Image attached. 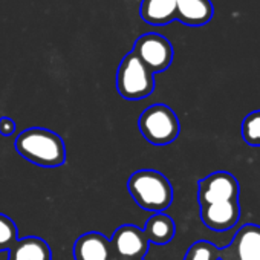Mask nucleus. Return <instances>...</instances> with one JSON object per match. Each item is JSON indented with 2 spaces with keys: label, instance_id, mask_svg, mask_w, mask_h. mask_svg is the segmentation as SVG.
<instances>
[{
  "label": "nucleus",
  "instance_id": "f257e3e1",
  "mask_svg": "<svg viewBox=\"0 0 260 260\" xmlns=\"http://www.w3.org/2000/svg\"><path fill=\"white\" fill-rule=\"evenodd\" d=\"M16 150L26 161L54 169L66 162V144L63 138L43 127H31L19 134L16 138Z\"/></svg>",
  "mask_w": 260,
  "mask_h": 260
},
{
  "label": "nucleus",
  "instance_id": "f03ea898",
  "mask_svg": "<svg viewBox=\"0 0 260 260\" xmlns=\"http://www.w3.org/2000/svg\"><path fill=\"white\" fill-rule=\"evenodd\" d=\"M127 188L141 210L153 214L164 213L173 202V187L167 176L158 170H137L128 178Z\"/></svg>",
  "mask_w": 260,
  "mask_h": 260
},
{
  "label": "nucleus",
  "instance_id": "7ed1b4c3",
  "mask_svg": "<svg viewBox=\"0 0 260 260\" xmlns=\"http://www.w3.org/2000/svg\"><path fill=\"white\" fill-rule=\"evenodd\" d=\"M116 90L127 101H138L153 93L155 74L130 51L121 60L116 71Z\"/></svg>",
  "mask_w": 260,
  "mask_h": 260
},
{
  "label": "nucleus",
  "instance_id": "20e7f679",
  "mask_svg": "<svg viewBox=\"0 0 260 260\" xmlns=\"http://www.w3.org/2000/svg\"><path fill=\"white\" fill-rule=\"evenodd\" d=\"M138 127L144 140L153 146H167L173 143L181 132L179 119L167 104L147 107L138 119Z\"/></svg>",
  "mask_w": 260,
  "mask_h": 260
},
{
  "label": "nucleus",
  "instance_id": "39448f33",
  "mask_svg": "<svg viewBox=\"0 0 260 260\" xmlns=\"http://www.w3.org/2000/svg\"><path fill=\"white\" fill-rule=\"evenodd\" d=\"M132 52L141 60V63L152 72H164L173 61V46L161 34L149 32L137 39Z\"/></svg>",
  "mask_w": 260,
  "mask_h": 260
},
{
  "label": "nucleus",
  "instance_id": "423d86ee",
  "mask_svg": "<svg viewBox=\"0 0 260 260\" xmlns=\"http://www.w3.org/2000/svg\"><path fill=\"white\" fill-rule=\"evenodd\" d=\"M219 260H260V225L240 226L231 242L219 248Z\"/></svg>",
  "mask_w": 260,
  "mask_h": 260
},
{
  "label": "nucleus",
  "instance_id": "0eeeda50",
  "mask_svg": "<svg viewBox=\"0 0 260 260\" xmlns=\"http://www.w3.org/2000/svg\"><path fill=\"white\" fill-rule=\"evenodd\" d=\"M233 199H239V182L228 172L210 173L198 184V201L201 207Z\"/></svg>",
  "mask_w": 260,
  "mask_h": 260
},
{
  "label": "nucleus",
  "instance_id": "6e6552de",
  "mask_svg": "<svg viewBox=\"0 0 260 260\" xmlns=\"http://www.w3.org/2000/svg\"><path fill=\"white\" fill-rule=\"evenodd\" d=\"M112 252L121 260H143L149 251V240L144 231L135 225H121L115 230L110 239Z\"/></svg>",
  "mask_w": 260,
  "mask_h": 260
},
{
  "label": "nucleus",
  "instance_id": "1a4fd4ad",
  "mask_svg": "<svg viewBox=\"0 0 260 260\" xmlns=\"http://www.w3.org/2000/svg\"><path fill=\"white\" fill-rule=\"evenodd\" d=\"M201 219L204 225L213 231H228L237 225L240 219L239 199L214 202L201 207Z\"/></svg>",
  "mask_w": 260,
  "mask_h": 260
},
{
  "label": "nucleus",
  "instance_id": "9d476101",
  "mask_svg": "<svg viewBox=\"0 0 260 260\" xmlns=\"http://www.w3.org/2000/svg\"><path fill=\"white\" fill-rule=\"evenodd\" d=\"M72 252L75 260H112L113 257L110 240L98 231L81 234L75 240Z\"/></svg>",
  "mask_w": 260,
  "mask_h": 260
},
{
  "label": "nucleus",
  "instance_id": "9b49d317",
  "mask_svg": "<svg viewBox=\"0 0 260 260\" xmlns=\"http://www.w3.org/2000/svg\"><path fill=\"white\" fill-rule=\"evenodd\" d=\"M213 14L211 0H176V20L187 26L207 25Z\"/></svg>",
  "mask_w": 260,
  "mask_h": 260
},
{
  "label": "nucleus",
  "instance_id": "f8f14e48",
  "mask_svg": "<svg viewBox=\"0 0 260 260\" xmlns=\"http://www.w3.org/2000/svg\"><path fill=\"white\" fill-rule=\"evenodd\" d=\"M8 260H52V251L46 240L28 236L14 243L8 251Z\"/></svg>",
  "mask_w": 260,
  "mask_h": 260
},
{
  "label": "nucleus",
  "instance_id": "ddd939ff",
  "mask_svg": "<svg viewBox=\"0 0 260 260\" xmlns=\"http://www.w3.org/2000/svg\"><path fill=\"white\" fill-rule=\"evenodd\" d=\"M141 19L153 26H164L176 20V0H143Z\"/></svg>",
  "mask_w": 260,
  "mask_h": 260
},
{
  "label": "nucleus",
  "instance_id": "4468645a",
  "mask_svg": "<svg viewBox=\"0 0 260 260\" xmlns=\"http://www.w3.org/2000/svg\"><path fill=\"white\" fill-rule=\"evenodd\" d=\"M149 243L155 245H167L176 233L175 220L166 214V213H155L149 217L146 222V226L143 228Z\"/></svg>",
  "mask_w": 260,
  "mask_h": 260
},
{
  "label": "nucleus",
  "instance_id": "2eb2a0df",
  "mask_svg": "<svg viewBox=\"0 0 260 260\" xmlns=\"http://www.w3.org/2000/svg\"><path fill=\"white\" fill-rule=\"evenodd\" d=\"M242 138L248 146L260 147V110L248 113L242 122Z\"/></svg>",
  "mask_w": 260,
  "mask_h": 260
},
{
  "label": "nucleus",
  "instance_id": "dca6fc26",
  "mask_svg": "<svg viewBox=\"0 0 260 260\" xmlns=\"http://www.w3.org/2000/svg\"><path fill=\"white\" fill-rule=\"evenodd\" d=\"M184 260H219V248L208 240H198L188 248Z\"/></svg>",
  "mask_w": 260,
  "mask_h": 260
},
{
  "label": "nucleus",
  "instance_id": "f3484780",
  "mask_svg": "<svg viewBox=\"0 0 260 260\" xmlns=\"http://www.w3.org/2000/svg\"><path fill=\"white\" fill-rule=\"evenodd\" d=\"M19 240L16 222L7 214L0 213V251H10Z\"/></svg>",
  "mask_w": 260,
  "mask_h": 260
},
{
  "label": "nucleus",
  "instance_id": "a211bd4d",
  "mask_svg": "<svg viewBox=\"0 0 260 260\" xmlns=\"http://www.w3.org/2000/svg\"><path fill=\"white\" fill-rule=\"evenodd\" d=\"M16 121L8 118V116H4L0 118V135L4 137H13L14 132H16Z\"/></svg>",
  "mask_w": 260,
  "mask_h": 260
}]
</instances>
